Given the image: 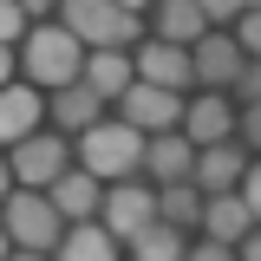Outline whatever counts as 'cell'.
<instances>
[{"label": "cell", "instance_id": "cell-1", "mask_svg": "<svg viewBox=\"0 0 261 261\" xmlns=\"http://www.w3.org/2000/svg\"><path fill=\"white\" fill-rule=\"evenodd\" d=\"M59 27L79 33L85 53H137L144 46V7H130V0H65Z\"/></svg>", "mask_w": 261, "mask_h": 261}, {"label": "cell", "instance_id": "cell-2", "mask_svg": "<svg viewBox=\"0 0 261 261\" xmlns=\"http://www.w3.org/2000/svg\"><path fill=\"white\" fill-rule=\"evenodd\" d=\"M144 157H150V137L130 130L124 118H105L98 130L79 137V170H92L105 190H111V183H130V176L144 170Z\"/></svg>", "mask_w": 261, "mask_h": 261}, {"label": "cell", "instance_id": "cell-3", "mask_svg": "<svg viewBox=\"0 0 261 261\" xmlns=\"http://www.w3.org/2000/svg\"><path fill=\"white\" fill-rule=\"evenodd\" d=\"M85 46L72 27H33L27 33V85L39 92H65V85H85Z\"/></svg>", "mask_w": 261, "mask_h": 261}, {"label": "cell", "instance_id": "cell-4", "mask_svg": "<svg viewBox=\"0 0 261 261\" xmlns=\"http://www.w3.org/2000/svg\"><path fill=\"white\" fill-rule=\"evenodd\" d=\"M65 228L72 222L53 209L46 190H13L7 196V235H13V248H27V255H59Z\"/></svg>", "mask_w": 261, "mask_h": 261}, {"label": "cell", "instance_id": "cell-5", "mask_svg": "<svg viewBox=\"0 0 261 261\" xmlns=\"http://www.w3.org/2000/svg\"><path fill=\"white\" fill-rule=\"evenodd\" d=\"M7 170H13V183H27V190H53L65 170H72V137H65V130H39L20 150H7Z\"/></svg>", "mask_w": 261, "mask_h": 261}, {"label": "cell", "instance_id": "cell-6", "mask_svg": "<svg viewBox=\"0 0 261 261\" xmlns=\"http://www.w3.org/2000/svg\"><path fill=\"white\" fill-rule=\"evenodd\" d=\"M98 222L130 248L144 228L163 222V216H157V183H111V190H105V216H98Z\"/></svg>", "mask_w": 261, "mask_h": 261}, {"label": "cell", "instance_id": "cell-7", "mask_svg": "<svg viewBox=\"0 0 261 261\" xmlns=\"http://www.w3.org/2000/svg\"><path fill=\"white\" fill-rule=\"evenodd\" d=\"M183 111H190V105H183L176 92H157V85H144V79H137V85H130V98L118 105V118H124L130 130H144V137L183 130Z\"/></svg>", "mask_w": 261, "mask_h": 261}, {"label": "cell", "instance_id": "cell-8", "mask_svg": "<svg viewBox=\"0 0 261 261\" xmlns=\"http://www.w3.org/2000/svg\"><path fill=\"white\" fill-rule=\"evenodd\" d=\"M39 118H53V98H39V85H27V79H7V92H0V137H7V150L39 137Z\"/></svg>", "mask_w": 261, "mask_h": 261}, {"label": "cell", "instance_id": "cell-9", "mask_svg": "<svg viewBox=\"0 0 261 261\" xmlns=\"http://www.w3.org/2000/svg\"><path fill=\"white\" fill-rule=\"evenodd\" d=\"M130 59H137V79L157 85V92H176V98H183V85H196V59L183 53V46H163L157 33H150Z\"/></svg>", "mask_w": 261, "mask_h": 261}, {"label": "cell", "instance_id": "cell-10", "mask_svg": "<svg viewBox=\"0 0 261 261\" xmlns=\"http://www.w3.org/2000/svg\"><path fill=\"white\" fill-rule=\"evenodd\" d=\"M190 59H196V85H202V92H235V79H242L248 53L235 46V33H209Z\"/></svg>", "mask_w": 261, "mask_h": 261}, {"label": "cell", "instance_id": "cell-11", "mask_svg": "<svg viewBox=\"0 0 261 261\" xmlns=\"http://www.w3.org/2000/svg\"><path fill=\"white\" fill-rule=\"evenodd\" d=\"M183 137H190L196 150L235 144V105H228L222 92H202V98H190V111H183Z\"/></svg>", "mask_w": 261, "mask_h": 261}, {"label": "cell", "instance_id": "cell-12", "mask_svg": "<svg viewBox=\"0 0 261 261\" xmlns=\"http://www.w3.org/2000/svg\"><path fill=\"white\" fill-rule=\"evenodd\" d=\"M196 150L183 130H163V137H150V157H144V176L157 183V190H170V183H196Z\"/></svg>", "mask_w": 261, "mask_h": 261}, {"label": "cell", "instance_id": "cell-13", "mask_svg": "<svg viewBox=\"0 0 261 261\" xmlns=\"http://www.w3.org/2000/svg\"><path fill=\"white\" fill-rule=\"evenodd\" d=\"M248 170H255V157H248L242 144H216V150L196 157V190L202 196H235L248 183Z\"/></svg>", "mask_w": 261, "mask_h": 261}, {"label": "cell", "instance_id": "cell-14", "mask_svg": "<svg viewBox=\"0 0 261 261\" xmlns=\"http://www.w3.org/2000/svg\"><path fill=\"white\" fill-rule=\"evenodd\" d=\"M46 196H53V209H59L72 228H79V222H98V216H105V183H98L92 170H65V176H59Z\"/></svg>", "mask_w": 261, "mask_h": 261}, {"label": "cell", "instance_id": "cell-15", "mask_svg": "<svg viewBox=\"0 0 261 261\" xmlns=\"http://www.w3.org/2000/svg\"><path fill=\"white\" fill-rule=\"evenodd\" d=\"M255 209H248V196H209V216H202V242H222V248H242L248 235H255Z\"/></svg>", "mask_w": 261, "mask_h": 261}, {"label": "cell", "instance_id": "cell-16", "mask_svg": "<svg viewBox=\"0 0 261 261\" xmlns=\"http://www.w3.org/2000/svg\"><path fill=\"white\" fill-rule=\"evenodd\" d=\"M157 39H163V46L196 53V46L209 39V13H202L196 0H163V7H157Z\"/></svg>", "mask_w": 261, "mask_h": 261}, {"label": "cell", "instance_id": "cell-17", "mask_svg": "<svg viewBox=\"0 0 261 261\" xmlns=\"http://www.w3.org/2000/svg\"><path fill=\"white\" fill-rule=\"evenodd\" d=\"M85 85H92L105 105H124L130 85H137V59H130V53H92V59H85Z\"/></svg>", "mask_w": 261, "mask_h": 261}, {"label": "cell", "instance_id": "cell-18", "mask_svg": "<svg viewBox=\"0 0 261 261\" xmlns=\"http://www.w3.org/2000/svg\"><path fill=\"white\" fill-rule=\"evenodd\" d=\"M53 124L85 137V130L105 124V98H98L92 85H65V92H53Z\"/></svg>", "mask_w": 261, "mask_h": 261}, {"label": "cell", "instance_id": "cell-19", "mask_svg": "<svg viewBox=\"0 0 261 261\" xmlns=\"http://www.w3.org/2000/svg\"><path fill=\"white\" fill-rule=\"evenodd\" d=\"M157 216L176 228V235H196L202 216H209V196L196 190V183H170V190H157Z\"/></svg>", "mask_w": 261, "mask_h": 261}, {"label": "cell", "instance_id": "cell-20", "mask_svg": "<svg viewBox=\"0 0 261 261\" xmlns=\"http://www.w3.org/2000/svg\"><path fill=\"white\" fill-rule=\"evenodd\" d=\"M118 248H124V242L105 222H79V228H65V242H59L53 261H118Z\"/></svg>", "mask_w": 261, "mask_h": 261}, {"label": "cell", "instance_id": "cell-21", "mask_svg": "<svg viewBox=\"0 0 261 261\" xmlns=\"http://www.w3.org/2000/svg\"><path fill=\"white\" fill-rule=\"evenodd\" d=\"M130 261H190V248H183V235L170 222H157V228H144L130 242Z\"/></svg>", "mask_w": 261, "mask_h": 261}, {"label": "cell", "instance_id": "cell-22", "mask_svg": "<svg viewBox=\"0 0 261 261\" xmlns=\"http://www.w3.org/2000/svg\"><path fill=\"white\" fill-rule=\"evenodd\" d=\"M235 144L242 150H261V105H242L235 111Z\"/></svg>", "mask_w": 261, "mask_h": 261}, {"label": "cell", "instance_id": "cell-23", "mask_svg": "<svg viewBox=\"0 0 261 261\" xmlns=\"http://www.w3.org/2000/svg\"><path fill=\"white\" fill-rule=\"evenodd\" d=\"M235 46H242L248 59H261V7H248V13H242V27H235Z\"/></svg>", "mask_w": 261, "mask_h": 261}, {"label": "cell", "instance_id": "cell-24", "mask_svg": "<svg viewBox=\"0 0 261 261\" xmlns=\"http://www.w3.org/2000/svg\"><path fill=\"white\" fill-rule=\"evenodd\" d=\"M235 105H261V59L242 65V79H235Z\"/></svg>", "mask_w": 261, "mask_h": 261}, {"label": "cell", "instance_id": "cell-25", "mask_svg": "<svg viewBox=\"0 0 261 261\" xmlns=\"http://www.w3.org/2000/svg\"><path fill=\"white\" fill-rule=\"evenodd\" d=\"M0 33H7V39H20V33H27V13H20V0H7V7H0Z\"/></svg>", "mask_w": 261, "mask_h": 261}, {"label": "cell", "instance_id": "cell-26", "mask_svg": "<svg viewBox=\"0 0 261 261\" xmlns=\"http://www.w3.org/2000/svg\"><path fill=\"white\" fill-rule=\"evenodd\" d=\"M190 261H242V255H235V248H222V242H196Z\"/></svg>", "mask_w": 261, "mask_h": 261}, {"label": "cell", "instance_id": "cell-27", "mask_svg": "<svg viewBox=\"0 0 261 261\" xmlns=\"http://www.w3.org/2000/svg\"><path fill=\"white\" fill-rule=\"evenodd\" d=\"M242 196H248V209H255V222H261V163L248 170V183H242Z\"/></svg>", "mask_w": 261, "mask_h": 261}, {"label": "cell", "instance_id": "cell-28", "mask_svg": "<svg viewBox=\"0 0 261 261\" xmlns=\"http://www.w3.org/2000/svg\"><path fill=\"white\" fill-rule=\"evenodd\" d=\"M235 255H242V261H261V228L248 235V242H242V248H235Z\"/></svg>", "mask_w": 261, "mask_h": 261}, {"label": "cell", "instance_id": "cell-29", "mask_svg": "<svg viewBox=\"0 0 261 261\" xmlns=\"http://www.w3.org/2000/svg\"><path fill=\"white\" fill-rule=\"evenodd\" d=\"M7 261H53V255H27V248H13V255H7Z\"/></svg>", "mask_w": 261, "mask_h": 261}]
</instances>
